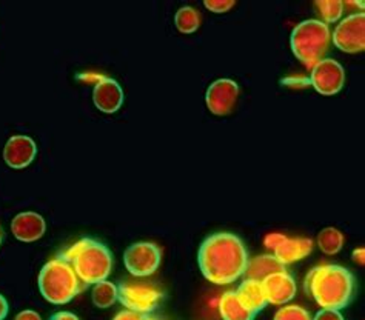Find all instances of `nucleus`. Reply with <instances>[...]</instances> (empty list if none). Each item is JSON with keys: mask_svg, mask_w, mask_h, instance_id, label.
<instances>
[{"mask_svg": "<svg viewBox=\"0 0 365 320\" xmlns=\"http://www.w3.org/2000/svg\"><path fill=\"white\" fill-rule=\"evenodd\" d=\"M248 251L244 240L233 232L210 234L197 251V264L202 276L211 284L228 285L245 274Z\"/></svg>", "mask_w": 365, "mask_h": 320, "instance_id": "1", "label": "nucleus"}, {"mask_svg": "<svg viewBox=\"0 0 365 320\" xmlns=\"http://www.w3.org/2000/svg\"><path fill=\"white\" fill-rule=\"evenodd\" d=\"M304 288L322 309L341 311L351 302L356 277L342 265L321 264L312 268L305 276Z\"/></svg>", "mask_w": 365, "mask_h": 320, "instance_id": "2", "label": "nucleus"}, {"mask_svg": "<svg viewBox=\"0 0 365 320\" xmlns=\"http://www.w3.org/2000/svg\"><path fill=\"white\" fill-rule=\"evenodd\" d=\"M73 267L76 276L85 285H96L107 280L113 269V254L102 242L83 237L61 256Z\"/></svg>", "mask_w": 365, "mask_h": 320, "instance_id": "3", "label": "nucleus"}, {"mask_svg": "<svg viewBox=\"0 0 365 320\" xmlns=\"http://www.w3.org/2000/svg\"><path fill=\"white\" fill-rule=\"evenodd\" d=\"M331 42L330 26L319 19H307L297 24L290 34L292 53L304 66L312 68L324 59Z\"/></svg>", "mask_w": 365, "mask_h": 320, "instance_id": "4", "label": "nucleus"}, {"mask_svg": "<svg viewBox=\"0 0 365 320\" xmlns=\"http://www.w3.org/2000/svg\"><path fill=\"white\" fill-rule=\"evenodd\" d=\"M39 289L46 302L65 305L81 293V280L73 267L62 257H57L43 265L39 273Z\"/></svg>", "mask_w": 365, "mask_h": 320, "instance_id": "5", "label": "nucleus"}, {"mask_svg": "<svg viewBox=\"0 0 365 320\" xmlns=\"http://www.w3.org/2000/svg\"><path fill=\"white\" fill-rule=\"evenodd\" d=\"M118 300L123 308L139 316L151 314L163 299L160 288L145 282H123L118 287Z\"/></svg>", "mask_w": 365, "mask_h": 320, "instance_id": "6", "label": "nucleus"}, {"mask_svg": "<svg viewBox=\"0 0 365 320\" xmlns=\"http://www.w3.org/2000/svg\"><path fill=\"white\" fill-rule=\"evenodd\" d=\"M162 251L153 242H138L130 245L123 253V264L131 276L148 277L160 267Z\"/></svg>", "mask_w": 365, "mask_h": 320, "instance_id": "7", "label": "nucleus"}, {"mask_svg": "<svg viewBox=\"0 0 365 320\" xmlns=\"http://www.w3.org/2000/svg\"><path fill=\"white\" fill-rule=\"evenodd\" d=\"M264 245L281 264L290 265L305 259L313 251V240L309 237H288L282 232H270L264 239Z\"/></svg>", "mask_w": 365, "mask_h": 320, "instance_id": "8", "label": "nucleus"}, {"mask_svg": "<svg viewBox=\"0 0 365 320\" xmlns=\"http://www.w3.org/2000/svg\"><path fill=\"white\" fill-rule=\"evenodd\" d=\"M333 45L338 50L354 54L361 53L365 48V14L362 11L345 16L336 25L331 34Z\"/></svg>", "mask_w": 365, "mask_h": 320, "instance_id": "9", "label": "nucleus"}, {"mask_svg": "<svg viewBox=\"0 0 365 320\" xmlns=\"http://www.w3.org/2000/svg\"><path fill=\"white\" fill-rule=\"evenodd\" d=\"M309 81L313 88L322 96L338 94L345 85V70L338 61L324 57L312 68Z\"/></svg>", "mask_w": 365, "mask_h": 320, "instance_id": "10", "label": "nucleus"}, {"mask_svg": "<svg viewBox=\"0 0 365 320\" xmlns=\"http://www.w3.org/2000/svg\"><path fill=\"white\" fill-rule=\"evenodd\" d=\"M239 97V85L233 79H217L210 83L205 93V103L211 114L227 115L233 110Z\"/></svg>", "mask_w": 365, "mask_h": 320, "instance_id": "11", "label": "nucleus"}, {"mask_svg": "<svg viewBox=\"0 0 365 320\" xmlns=\"http://www.w3.org/2000/svg\"><path fill=\"white\" fill-rule=\"evenodd\" d=\"M37 156V145L30 135L16 134L9 138L4 148V160L14 170L26 168Z\"/></svg>", "mask_w": 365, "mask_h": 320, "instance_id": "12", "label": "nucleus"}, {"mask_svg": "<svg viewBox=\"0 0 365 320\" xmlns=\"http://www.w3.org/2000/svg\"><path fill=\"white\" fill-rule=\"evenodd\" d=\"M267 302L272 305H285L296 296V280L288 271H279L262 280Z\"/></svg>", "mask_w": 365, "mask_h": 320, "instance_id": "13", "label": "nucleus"}, {"mask_svg": "<svg viewBox=\"0 0 365 320\" xmlns=\"http://www.w3.org/2000/svg\"><path fill=\"white\" fill-rule=\"evenodd\" d=\"M123 99L125 94L118 81L103 76L102 79L96 82L93 90V102L96 108H99V111L107 114L116 113L122 106Z\"/></svg>", "mask_w": 365, "mask_h": 320, "instance_id": "14", "label": "nucleus"}, {"mask_svg": "<svg viewBox=\"0 0 365 320\" xmlns=\"http://www.w3.org/2000/svg\"><path fill=\"white\" fill-rule=\"evenodd\" d=\"M11 231L17 240L30 244L39 240L46 231L45 219L34 211L19 212L11 222Z\"/></svg>", "mask_w": 365, "mask_h": 320, "instance_id": "15", "label": "nucleus"}, {"mask_svg": "<svg viewBox=\"0 0 365 320\" xmlns=\"http://www.w3.org/2000/svg\"><path fill=\"white\" fill-rule=\"evenodd\" d=\"M235 293L239 299V302H241L248 311H252L253 314L262 311V309L268 305L264 288H262V282H257V280L245 279L242 284H239Z\"/></svg>", "mask_w": 365, "mask_h": 320, "instance_id": "16", "label": "nucleus"}, {"mask_svg": "<svg viewBox=\"0 0 365 320\" xmlns=\"http://www.w3.org/2000/svg\"><path fill=\"white\" fill-rule=\"evenodd\" d=\"M279 271H285V267L273 254H261L248 260L245 276L247 279L262 282L264 279Z\"/></svg>", "mask_w": 365, "mask_h": 320, "instance_id": "17", "label": "nucleus"}, {"mask_svg": "<svg viewBox=\"0 0 365 320\" xmlns=\"http://www.w3.org/2000/svg\"><path fill=\"white\" fill-rule=\"evenodd\" d=\"M219 314L222 320H255L256 314L239 302L235 291H227L219 299Z\"/></svg>", "mask_w": 365, "mask_h": 320, "instance_id": "18", "label": "nucleus"}, {"mask_svg": "<svg viewBox=\"0 0 365 320\" xmlns=\"http://www.w3.org/2000/svg\"><path fill=\"white\" fill-rule=\"evenodd\" d=\"M316 242H318V247L324 254L333 256V254H338L342 249L345 236L341 229L334 228V227H327L319 231Z\"/></svg>", "mask_w": 365, "mask_h": 320, "instance_id": "19", "label": "nucleus"}, {"mask_svg": "<svg viewBox=\"0 0 365 320\" xmlns=\"http://www.w3.org/2000/svg\"><path fill=\"white\" fill-rule=\"evenodd\" d=\"M119 289L118 285L110 282V280H102V282L96 284L91 291L93 304L98 308H110L118 302Z\"/></svg>", "mask_w": 365, "mask_h": 320, "instance_id": "20", "label": "nucleus"}, {"mask_svg": "<svg viewBox=\"0 0 365 320\" xmlns=\"http://www.w3.org/2000/svg\"><path fill=\"white\" fill-rule=\"evenodd\" d=\"M175 25L178 30L184 34L195 33L200 26V13L196 8L190 5L180 6L175 14Z\"/></svg>", "mask_w": 365, "mask_h": 320, "instance_id": "21", "label": "nucleus"}, {"mask_svg": "<svg viewBox=\"0 0 365 320\" xmlns=\"http://www.w3.org/2000/svg\"><path fill=\"white\" fill-rule=\"evenodd\" d=\"M344 6L342 0H316L314 2V9L321 16L319 21L327 25L339 21L344 13Z\"/></svg>", "mask_w": 365, "mask_h": 320, "instance_id": "22", "label": "nucleus"}, {"mask_svg": "<svg viewBox=\"0 0 365 320\" xmlns=\"http://www.w3.org/2000/svg\"><path fill=\"white\" fill-rule=\"evenodd\" d=\"M273 320H312V316L299 305H287L277 309Z\"/></svg>", "mask_w": 365, "mask_h": 320, "instance_id": "23", "label": "nucleus"}, {"mask_svg": "<svg viewBox=\"0 0 365 320\" xmlns=\"http://www.w3.org/2000/svg\"><path fill=\"white\" fill-rule=\"evenodd\" d=\"M204 6L216 14H222L235 6V0H205Z\"/></svg>", "mask_w": 365, "mask_h": 320, "instance_id": "24", "label": "nucleus"}, {"mask_svg": "<svg viewBox=\"0 0 365 320\" xmlns=\"http://www.w3.org/2000/svg\"><path fill=\"white\" fill-rule=\"evenodd\" d=\"M281 83L288 88H305L310 85V81L307 76H288L281 81Z\"/></svg>", "mask_w": 365, "mask_h": 320, "instance_id": "25", "label": "nucleus"}, {"mask_svg": "<svg viewBox=\"0 0 365 320\" xmlns=\"http://www.w3.org/2000/svg\"><path fill=\"white\" fill-rule=\"evenodd\" d=\"M312 320H345L341 311H336V309H321L314 314Z\"/></svg>", "mask_w": 365, "mask_h": 320, "instance_id": "26", "label": "nucleus"}, {"mask_svg": "<svg viewBox=\"0 0 365 320\" xmlns=\"http://www.w3.org/2000/svg\"><path fill=\"white\" fill-rule=\"evenodd\" d=\"M14 320H42L41 314L33 311V309H24V311L19 313Z\"/></svg>", "mask_w": 365, "mask_h": 320, "instance_id": "27", "label": "nucleus"}, {"mask_svg": "<svg viewBox=\"0 0 365 320\" xmlns=\"http://www.w3.org/2000/svg\"><path fill=\"white\" fill-rule=\"evenodd\" d=\"M50 320H81L78 316L74 313L70 311H59V313H54Z\"/></svg>", "mask_w": 365, "mask_h": 320, "instance_id": "28", "label": "nucleus"}, {"mask_svg": "<svg viewBox=\"0 0 365 320\" xmlns=\"http://www.w3.org/2000/svg\"><path fill=\"white\" fill-rule=\"evenodd\" d=\"M113 320H142V316H139V314H134V313L127 311V309H125V311L118 313V314H116V317H114Z\"/></svg>", "mask_w": 365, "mask_h": 320, "instance_id": "29", "label": "nucleus"}, {"mask_svg": "<svg viewBox=\"0 0 365 320\" xmlns=\"http://www.w3.org/2000/svg\"><path fill=\"white\" fill-rule=\"evenodd\" d=\"M8 311H9V306H8L6 299L2 294H0V320H5L6 319Z\"/></svg>", "mask_w": 365, "mask_h": 320, "instance_id": "30", "label": "nucleus"}, {"mask_svg": "<svg viewBox=\"0 0 365 320\" xmlns=\"http://www.w3.org/2000/svg\"><path fill=\"white\" fill-rule=\"evenodd\" d=\"M364 259H365V249L364 248H358L353 251V260L356 262L359 265H364Z\"/></svg>", "mask_w": 365, "mask_h": 320, "instance_id": "31", "label": "nucleus"}, {"mask_svg": "<svg viewBox=\"0 0 365 320\" xmlns=\"http://www.w3.org/2000/svg\"><path fill=\"white\" fill-rule=\"evenodd\" d=\"M142 320H163L158 316H153V314H147V316H142Z\"/></svg>", "mask_w": 365, "mask_h": 320, "instance_id": "32", "label": "nucleus"}, {"mask_svg": "<svg viewBox=\"0 0 365 320\" xmlns=\"http://www.w3.org/2000/svg\"><path fill=\"white\" fill-rule=\"evenodd\" d=\"M2 242H4V229L0 228V245H2Z\"/></svg>", "mask_w": 365, "mask_h": 320, "instance_id": "33", "label": "nucleus"}]
</instances>
